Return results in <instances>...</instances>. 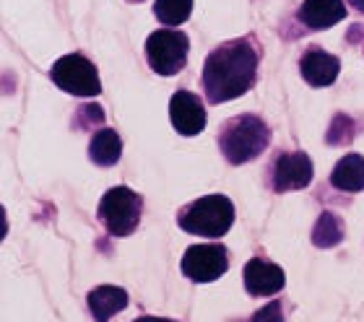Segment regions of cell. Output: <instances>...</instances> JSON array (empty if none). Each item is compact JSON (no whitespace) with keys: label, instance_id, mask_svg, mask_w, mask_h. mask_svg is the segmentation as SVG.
<instances>
[{"label":"cell","instance_id":"7c38bea8","mask_svg":"<svg viewBox=\"0 0 364 322\" xmlns=\"http://www.w3.org/2000/svg\"><path fill=\"white\" fill-rule=\"evenodd\" d=\"M343 18H346L343 0H304L299 8V21L315 31L331 29L333 23L343 21Z\"/></svg>","mask_w":364,"mask_h":322},{"label":"cell","instance_id":"7a4b0ae2","mask_svg":"<svg viewBox=\"0 0 364 322\" xmlns=\"http://www.w3.org/2000/svg\"><path fill=\"white\" fill-rule=\"evenodd\" d=\"M271 143V128L258 114H237L219 133V149L229 164H247L258 159Z\"/></svg>","mask_w":364,"mask_h":322},{"label":"cell","instance_id":"4fadbf2b","mask_svg":"<svg viewBox=\"0 0 364 322\" xmlns=\"http://www.w3.org/2000/svg\"><path fill=\"white\" fill-rule=\"evenodd\" d=\"M89 312L97 322H109L117 312L128 307V294L120 286H97L94 291H89Z\"/></svg>","mask_w":364,"mask_h":322},{"label":"cell","instance_id":"7402d4cb","mask_svg":"<svg viewBox=\"0 0 364 322\" xmlns=\"http://www.w3.org/2000/svg\"><path fill=\"white\" fill-rule=\"evenodd\" d=\"M349 3H351L354 8H357L359 14H364V0H349Z\"/></svg>","mask_w":364,"mask_h":322},{"label":"cell","instance_id":"30bf717a","mask_svg":"<svg viewBox=\"0 0 364 322\" xmlns=\"http://www.w3.org/2000/svg\"><path fill=\"white\" fill-rule=\"evenodd\" d=\"M284 286H287V276L276 262L252 257L245 265V289L252 296H271V294H279Z\"/></svg>","mask_w":364,"mask_h":322},{"label":"cell","instance_id":"3957f363","mask_svg":"<svg viewBox=\"0 0 364 322\" xmlns=\"http://www.w3.org/2000/svg\"><path fill=\"white\" fill-rule=\"evenodd\" d=\"M177 224L188 234L205 237V240H219L235 224V205L227 195H205V198L188 203L177 213Z\"/></svg>","mask_w":364,"mask_h":322},{"label":"cell","instance_id":"8992f818","mask_svg":"<svg viewBox=\"0 0 364 322\" xmlns=\"http://www.w3.org/2000/svg\"><path fill=\"white\" fill-rule=\"evenodd\" d=\"M50 78L58 89L68 91L73 97H99L102 81H99L97 65L81 53H70L55 63Z\"/></svg>","mask_w":364,"mask_h":322},{"label":"cell","instance_id":"5b68a950","mask_svg":"<svg viewBox=\"0 0 364 322\" xmlns=\"http://www.w3.org/2000/svg\"><path fill=\"white\" fill-rule=\"evenodd\" d=\"M190 53L188 34L175 29H159L146 37V60L151 65L154 73L175 75L180 73Z\"/></svg>","mask_w":364,"mask_h":322},{"label":"cell","instance_id":"8fae6325","mask_svg":"<svg viewBox=\"0 0 364 322\" xmlns=\"http://www.w3.org/2000/svg\"><path fill=\"white\" fill-rule=\"evenodd\" d=\"M299 73L310 86L323 89V86L336 83V78L341 73V60L336 55L320 50V47H310V50H304L302 60H299Z\"/></svg>","mask_w":364,"mask_h":322},{"label":"cell","instance_id":"ba28073f","mask_svg":"<svg viewBox=\"0 0 364 322\" xmlns=\"http://www.w3.org/2000/svg\"><path fill=\"white\" fill-rule=\"evenodd\" d=\"M312 159L304 151H287L273 164V190L289 193V190H304L312 182Z\"/></svg>","mask_w":364,"mask_h":322},{"label":"cell","instance_id":"9c48e42d","mask_svg":"<svg viewBox=\"0 0 364 322\" xmlns=\"http://www.w3.org/2000/svg\"><path fill=\"white\" fill-rule=\"evenodd\" d=\"M169 117L180 135H198L205 128V107L203 102L190 94V91H177L169 102Z\"/></svg>","mask_w":364,"mask_h":322},{"label":"cell","instance_id":"9a60e30c","mask_svg":"<svg viewBox=\"0 0 364 322\" xmlns=\"http://www.w3.org/2000/svg\"><path fill=\"white\" fill-rule=\"evenodd\" d=\"M122 156V141L117 130L102 128L94 133L89 143V159L97 166H114Z\"/></svg>","mask_w":364,"mask_h":322},{"label":"cell","instance_id":"d6986e66","mask_svg":"<svg viewBox=\"0 0 364 322\" xmlns=\"http://www.w3.org/2000/svg\"><path fill=\"white\" fill-rule=\"evenodd\" d=\"M76 128H91V125H99V122L105 120V109L99 104H84L81 109H78L76 114Z\"/></svg>","mask_w":364,"mask_h":322},{"label":"cell","instance_id":"5bb4252c","mask_svg":"<svg viewBox=\"0 0 364 322\" xmlns=\"http://www.w3.org/2000/svg\"><path fill=\"white\" fill-rule=\"evenodd\" d=\"M331 185L343 193H362L364 190V156L346 154L331 172Z\"/></svg>","mask_w":364,"mask_h":322},{"label":"cell","instance_id":"52a82bcc","mask_svg":"<svg viewBox=\"0 0 364 322\" xmlns=\"http://www.w3.org/2000/svg\"><path fill=\"white\" fill-rule=\"evenodd\" d=\"M229 268V249L224 245H193L182 255V273L196 284H211Z\"/></svg>","mask_w":364,"mask_h":322},{"label":"cell","instance_id":"ffe728a7","mask_svg":"<svg viewBox=\"0 0 364 322\" xmlns=\"http://www.w3.org/2000/svg\"><path fill=\"white\" fill-rule=\"evenodd\" d=\"M250 322H284V307H281V301H271V304H266L263 309H258Z\"/></svg>","mask_w":364,"mask_h":322},{"label":"cell","instance_id":"e0dca14e","mask_svg":"<svg viewBox=\"0 0 364 322\" xmlns=\"http://www.w3.org/2000/svg\"><path fill=\"white\" fill-rule=\"evenodd\" d=\"M193 14V0H156L154 3V16L159 18L164 26H180Z\"/></svg>","mask_w":364,"mask_h":322},{"label":"cell","instance_id":"44dd1931","mask_svg":"<svg viewBox=\"0 0 364 322\" xmlns=\"http://www.w3.org/2000/svg\"><path fill=\"white\" fill-rule=\"evenodd\" d=\"M133 322H175V320H167V317H138Z\"/></svg>","mask_w":364,"mask_h":322},{"label":"cell","instance_id":"603a6c76","mask_svg":"<svg viewBox=\"0 0 364 322\" xmlns=\"http://www.w3.org/2000/svg\"><path fill=\"white\" fill-rule=\"evenodd\" d=\"M130 3H141V0H130Z\"/></svg>","mask_w":364,"mask_h":322},{"label":"cell","instance_id":"6da1fadb","mask_svg":"<svg viewBox=\"0 0 364 322\" xmlns=\"http://www.w3.org/2000/svg\"><path fill=\"white\" fill-rule=\"evenodd\" d=\"M260 53L252 39L224 42L205 58L203 91L211 104H224L229 99L247 94L258 78Z\"/></svg>","mask_w":364,"mask_h":322},{"label":"cell","instance_id":"277c9868","mask_svg":"<svg viewBox=\"0 0 364 322\" xmlns=\"http://www.w3.org/2000/svg\"><path fill=\"white\" fill-rule=\"evenodd\" d=\"M99 221L112 237H130L141 224L144 213V198L130 188H112L107 190L99 200Z\"/></svg>","mask_w":364,"mask_h":322},{"label":"cell","instance_id":"ac0fdd59","mask_svg":"<svg viewBox=\"0 0 364 322\" xmlns=\"http://www.w3.org/2000/svg\"><path fill=\"white\" fill-rule=\"evenodd\" d=\"M354 133H357L354 120L346 117V114H336L331 128H328V143L331 146H343V143H349L354 138Z\"/></svg>","mask_w":364,"mask_h":322},{"label":"cell","instance_id":"2e32d148","mask_svg":"<svg viewBox=\"0 0 364 322\" xmlns=\"http://www.w3.org/2000/svg\"><path fill=\"white\" fill-rule=\"evenodd\" d=\"M343 240V221L338 213L333 210H326V213H320L318 224L312 229V245L320 249H328V247H336V245H341Z\"/></svg>","mask_w":364,"mask_h":322}]
</instances>
